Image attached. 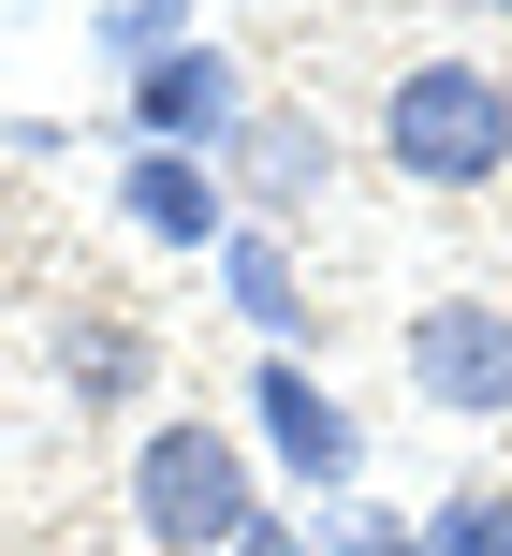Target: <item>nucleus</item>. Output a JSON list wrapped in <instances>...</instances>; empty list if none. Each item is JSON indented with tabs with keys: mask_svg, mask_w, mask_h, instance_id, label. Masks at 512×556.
<instances>
[{
	"mask_svg": "<svg viewBox=\"0 0 512 556\" xmlns=\"http://www.w3.org/2000/svg\"><path fill=\"white\" fill-rule=\"evenodd\" d=\"M249 513H264V498H249V440H234V425L176 410V425L132 440V528L162 542V556H234Z\"/></svg>",
	"mask_w": 512,
	"mask_h": 556,
	"instance_id": "f03ea898",
	"label": "nucleus"
},
{
	"mask_svg": "<svg viewBox=\"0 0 512 556\" xmlns=\"http://www.w3.org/2000/svg\"><path fill=\"white\" fill-rule=\"evenodd\" d=\"M381 176H410L439 205L498 191L512 176V74L498 59H455V45H410L381 74Z\"/></svg>",
	"mask_w": 512,
	"mask_h": 556,
	"instance_id": "f257e3e1",
	"label": "nucleus"
},
{
	"mask_svg": "<svg viewBox=\"0 0 512 556\" xmlns=\"http://www.w3.org/2000/svg\"><path fill=\"white\" fill-rule=\"evenodd\" d=\"M234 556H322V542L293 528V513H249V528H234Z\"/></svg>",
	"mask_w": 512,
	"mask_h": 556,
	"instance_id": "ddd939ff",
	"label": "nucleus"
},
{
	"mask_svg": "<svg viewBox=\"0 0 512 556\" xmlns=\"http://www.w3.org/2000/svg\"><path fill=\"white\" fill-rule=\"evenodd\" d=\"M410 395L439 425H512V307L498 293H425L410 307Z\"/></svg>",
	"mask_w": 512,
	"mask_h": 556,
	"instance_id": "7ed1b4c3",
	"label": "nucleus"
},
{
	"mask_svg": "<svg viewBox=\"0 0 512 556\" xmlns=\"http://www.w3.org/2000/svg\"><path fill=\"white\" fill-rule=\"evenodd\" d=\"M205 278H220V307L264 337V352H308V278H293V250H279V220H234L220 250H205Z\"/></svg>",
	"mask_w": 512,
	"mask_h": 556,
	"instance_id": "6e6552de",
	"label": "nucleus"
},
{
	"mask_svg": "<svg viewBox=\"0 0 512 556\" xmlns=\"http://www.w3.org/2000/svg\"><path fill=\"white\" fill-rule=\"evenodd\" d=\"M308 542L322 556H425V513H381L367 498V513H337V528H308Z\"/></svg>",
	"mask_w": 512,
	"mask_h": 556,
	"instance_id": "f8f14e48",
	"label": "nucleus"
},
{
	"mask_svg": "<svg viewBox=\"0 0 512 556\" xmlns=\"http://www.w3.org/2000/svg\"><path fill=\"white\" fill-rule=\"evenodd\" d=\"M117 220H132L146 250H220V235H234V191H220L205 147H132V162H117Z\"/></svg>",
	"mask_w": 512,
	"mask_h": 556,
	"instance_id": "0eeeda50",
	"label": "nucleus"
},
{
	"mask_svg": "<svg viewBox=\"0 0 512 556\" xmlns=\"http://www.w3.org/2000/svg\"><path fill=\"white\" fill-rule=\"evenodd\" d=\"M425 556H512V498L498 483H455V498L425 513Z\"/></svg>",
	"mask_w": 512,
	"mask_h": 556,
	"instance_id": "9d476101",
	"label": "nucleus"
},
{
	"mask_svg": "<svg viewBox=\"0 0 512 556\" xmlns=\"http://www.w3.org/2000/svg\"><path fill=\"white\" fill-rule=\"evenodd\" d=\"M220 191L249 205V220H293V205L337 191V132L293 117V103H249V117H234V147H220Z\"/></svg>",
	"mask_w": 512,
	"mask_h": 556,
	"instance_id": "423d86ee",
	"label": "nucleus"
},
{
	"mask_svg": "<svg viewBox=\"0 0 512 556\" xmlns=\"http://www.w3.org/2000/svg\"><path fill=\"white\" fill-rule=\"evenodd\" d=\"M469 15H512V0H469Z\"/></svg>",
	"mask_w": 512,
	"mask_h": 556,
	"instance_id": "4468645a",
	"label": "nucleus"
},
{
	"mask_svg": "<svg viewBox=\"0 0 512 556\" xmlns=\"http://www.w3.org/2000/svg\"><path fill=\"white\" fill-rule=\"evenodd\" d=\"M191 45V0H103V59L117 74H146V59H176Z\"/></svg>",
	"mask_w": 512,
	"mask_h": 556,
	"instance_id": "9b49d317",
	"label": "nucleus"
},
{
	"mask_svg": "<svg viewBox=\"0 0 512 556\" xmlns=\"http://www.w3.org/2000/svg\"><path fill=\"white\" fill-rule=\"evenodd\" d=\"M249 440L279 454L308 498H337L351 469H367V440H351V410H337V381H322L308 352H249Z\"/></svg>",
	"mask_w": 512,
	"mask_h": 556,
	"instance_id": "20e7f679",
	"label": "nucleus"
},
{
	"mask_svg": "<svg viewBox=\"0 0 512 556\" xmlns=\"http://www.w3.org/2000/svg\"><path fill=\"white\" fill-rule=\"evenodd\" d=\"M117 103H132V147H205V162H220V147H234V117H249V74H234V59L191 29L176 59L117 74Z\"/></svg>",
	"mask_w": 512,
	"mask_h": 556,
	"instance_id": "39448f33",
	"label": "nucleus"
},
{
	"mask_svg": "<svg viewBox=\"0 0 512 556\" xmlns=\"http://www.w3.org/2000/svg\"><path fill=\"white\" fill-rule=\"evenodd\" d=\"M59 381H74V410H117L146 381V323H74L59 337Z\"/></svg>",
	"mask_w": 512,
	"mask_h": 556,
	"instance_id": "1a4fd4ad",
	"label": "nucleus"
}]
</instances>
